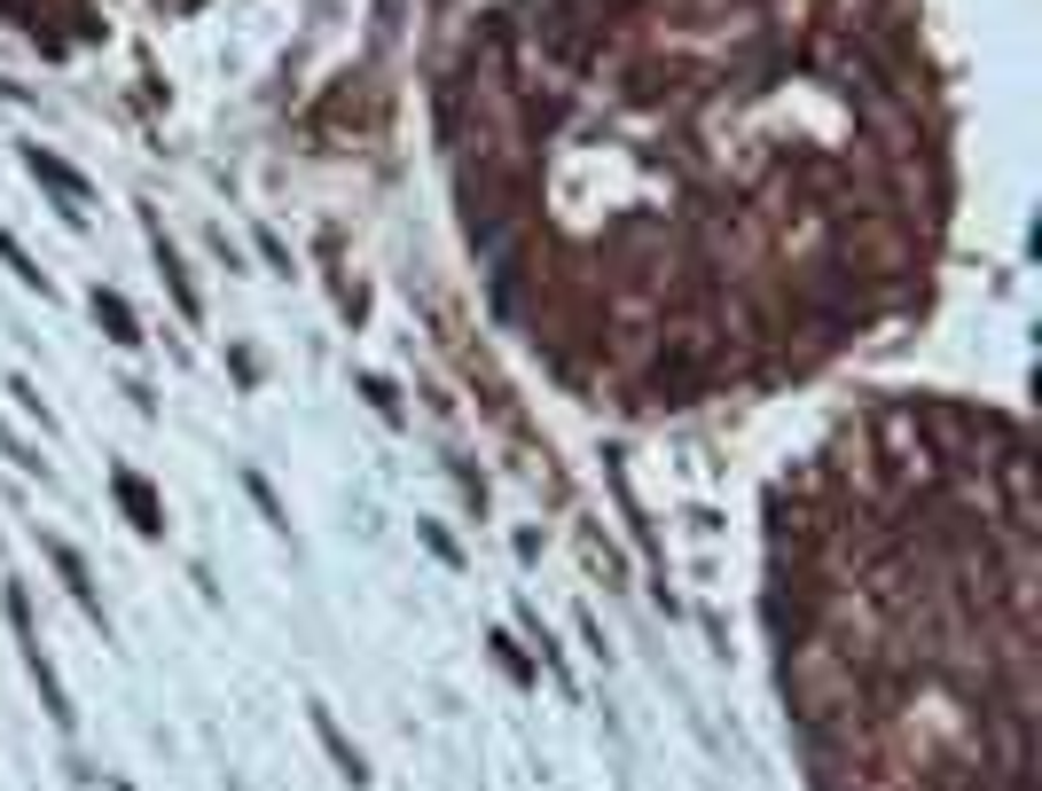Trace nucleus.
Here are the masks:
<instances>
[{
	"label": "nucleus",
	"instance_id": "obj_1",
	"mask_svg": "<svg viewBox=\"0 0 1042 791\" xmlns=\"http://www.w3.org/2000/svg\"><path fill=\"white\" fill-rule=\"evenodd\" d=\"M24 165L40 172V181H48L55 197H63V212H71V220H86V212H78V204H86V181H78V172H71L63 157H48V149H24Z\"/></svg>",
	"mask_w": 1042,
	"mask_h": 791
},
{
	"label": "nucleus",
	"instance_id": "obj_2",
	"mask_svg": "<svg viewBox=\"0 0 1042 791\" xmlns=\"http://www.w3.org/2000/svg\"><path fill=\"white\" fill-rule=\"evenodd\" d=\"M878 431H894V439H909L917 431V408H886L878 415ZM902 478H933V447H925V439H917V447H902V463H894Z\"/></svg>",
	"mask_w": 1042,
	"mask_h": 791
},
{
	"label": "nucleus",
	"instance_id": "obj_3",
	"mask_svg": "<svg viewBox=\"0 0 1042 791\" xmlns=\"http://www.w3.org/2000/svg\"><path fill=\"white\" fill-rule=\"evenodd\" d=\"M110 486H118V502H126V517H134V534H165V509H157V494H149L134 471H118Z\"/></svg>",
	"mask_w": 1042,
	"mask_h": 791
},
{
	"label": "nucleus",
	"instance_id": "obj_4",
	"mask_svg": "<svg viewBox=\"0 0 1042 791\" xmlns=\"http://www.w3.org/2000/svg\"><path fill=\"white\" fill-rule=\"evenodd\" d=\"M95 321H103L118 345H141V329H134V306H126L118 291H95Z\"/></svg>",
	"mask_w": 1042,
	"mask_h": 791
},
{
	"label": "nucleus",
	"instance_id": "obj_5",
	"mask_svg": "<svg viewBox=\"0 0 1042 791\" xmlns=\"http://www.w3.org/2000/svg\"><path fill=\"white\" fill-rule=\"evenodd\" d=\"M157 267H165V283H172V298H181V314L197 321V314H204V306H197V283L181 275V259H172V243H165V235H157Z\"/></svg>",
	"mask_w": 1042,
	"mask_h": 791
},
{
	"label": "nucleus",
	"instance_id": "obj_6",
	"mask_svg": "<svg viewBox=\"0 0 1042 791\" xmlns=\"http://www.w3.org/2000/svg\"><path fill=\"white\" fill-rule=\"evenodd\" d=\"M48 557H55V572L71 580V595H78L86 611H95V580H86V565H78V549H63V541H48Z\"/></svg>",
	"mask_w": 1042,
	"mask_h": 791
},
{
	"label": "nucleus",
	"instance_id": "obj_7",
	"mask_svg": "<svg viewBox=\"0 0 1042 791\" xmlns=\"http://www.w3.org/2000/svg\"><path fill=\"white\" fill-rule=\"evenodd\" d=\"M314 729H322V745H329V760H337L345 776H354V783L369 776V768H361V752H354V745H345V737H337V721H329V714H314Z\"/></svg>",
	"mask_w": 1042,
	"mask_h": 791
},
{
	"label": "nucleus",
	"instance_id": "obj_8",
	"mask_svg": "<svg viewBox=\"0 0 1042 791\" xmlns=\"http://www.w3.org/2000/svg\"><path fill=\"white\" fill-rule=\"evenodd\" d=\"M361 392H369V400H377L385 415H400V400H392V384H385V377H361Z\"/></svg>",
	"mask_w": 1042,
	"mask_h": 791
}]
</instances>
